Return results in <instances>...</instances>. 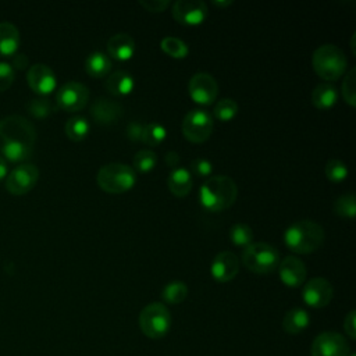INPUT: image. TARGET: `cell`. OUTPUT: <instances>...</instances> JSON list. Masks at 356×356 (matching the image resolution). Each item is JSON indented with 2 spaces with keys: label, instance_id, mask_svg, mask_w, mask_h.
Segmentation results:
<instances>
[{
  "label": "cell",
  "instance_id": "obj_39",
  "mask_svg": "<svg viewBox=\"0 0 356 356\" xmlns=\"http://www.w3.org/2000/svg\"><path fill=\"white\" fill-rule=\"evenodd\" d=\"M139 4L150 13H161L170 6V1L168 0H140Z\"/></svg>",
  "mask_w": 356,
  "mask_h": 356
},
{
  "label": "cell",
  "instance_id": "obj_6",
  "mask_svg": "<svg viewBox=\"0 0 356 356\" xmlns=\"http://www.w3.org/2000/svg\"><path fill=\"white\" fill-rule=\"evenodd\" d=\"M280 261V250L271 243L252 242L242 252L243 266L256 274H270L275 271Z\"/></svg>",
  "mask_w": 356,
  "mask_h": 356
},
{
  "label": "cell",
  "instance_id": "obj_41",
  "mask_svg": "<svg viewBox=\"0 0 356 356\" xmlns=\"http://www.w3.org/2000/svg\"><path fill=\"white\" fill-rule=\"evenodd\" d=\"M343 330L350 339H356V312L350 310L343 320Z\"/></svg>",
  "mask_w": 356,
  "mask_h": 356
},
{
  "label": "cell",
  "instance_id": "obj_27",
  "mask_svg": "<svg viewBox=\"0 0 356 356\" xmlns=\"http://www.w3.org/2000/svg\"><path fill=\"white\" fill-rule=\"evenodd\" d=\"M186 296H188V286L182 281H171L161 291V298L168 305H178L184 302Z\"/></svg>",
  "mask_w": 356,
  "mask_h": 356
},
{
  "label": "cell",
  "instance_id": "obj_3",
  "mask_svg": "<svg viewBox=\"0 0 356 356\" xmlns=\"http://www.w3.org/2000/svg\"><path fill=\"white\" fill-rule=\"evenodd\" d=\"M324 238V228L313 220L295 221L284 232L286 248L299 254H307L317 250L323 245Z\"/></svg>",
  "mask_w": 356,
  "mask_h": 356
},
{
  "label": "cell",
  "instance_id": "obj_15",
  "mask_svg": "<svg viewBox=\"0 0 356 356\" xmlns=\"http://www.w3.org/2000/svg\"><path fill=\"white\" fill-rule=\"evenodd\" d=\"M90 115L99 125H113L124 115V107L117 100L97 97L90 106Z\"/></svg>",
  "mask_w": 356,
  "mask_h": 356
},
{
  "label": "cell",
  "instance_id": "obj_23",
  "mask_svg": "<svg viewBox=\"0 0 356 356\" xmlns=\"http://www.w3.org/2000/svg\"><path fill=\"white\" fill-rule=\"evenodd\" d=\"M310 323L309 313L302 307H293L288 310L282 318V328L288 334H299L307 328Z\"/></svg>",
  "mask_w": 356,
  "mask_h": 356
},
{
  "label": "cell",
  "instance_id": "obj_44",
  "mask_svg": "<svg viewBox=\"0 0 356 356\" xmlns=\"http://www.w3.org/2000/svg\"><path fill=\"white\" fill-rule=\"evenodd\" d=\"M7 163L6 159L3 156H0V181L7 175Z\"/></svg>",
  "mask_w": 356,
  "mask_h": 356
},
{
  "label": "cell",
  "instance_id": "obj_11",
  "mask_svg": "<svg viewBox=\"0 0 356 356\" xmlns=\"http://www.w3.org/2000/svg\"><path fill=\"white\" fill-rule=\"evenodd\" d=\"M39 170L35 164L24 163L6 177V189L13 195H25L36 185Z\"/></svg>",
  "mask_w": 356,
  "mask_h": 356
},
{
  "label": "cell",
  "instance_id": "obj_34",
  "mask_svg": "<svg viewBox=\"0 0 356 356\" xmlns=\"http://www.w3.org/2000/svg\"><path fill=\"white\" fill-rule=\"evenodd\" d=\"M236 113H238V103L229 97L218 100L213 108L214 117L220 121H229L236 115Z\"/></svg>",
  "mask_w": 356,
  "mask_h": 356
},
{
  "label": "cell",
  "instance_id": "obj_5",
  "mask_svg": "<svg viewBox=\"0 0 356 356\" xmlns=\"http://www.w3.org/2000/svg\"><path fill=\"white\" fill-rule=\"evenodd\" d=\"M97 185L107 193H124L136 184V172L124 163H108L100 167L96 175Z\"/></svg>",
  "mask_w": 356,
  "mask_h": 356
},
{
  "label": "cell",
  "instance_id": "obj_20",
  "mask_svg": "<svg viewBox=\"0 0 356 356\" xmlns=\"http://www.w3.org/2000/svg\"><path fill=\"white\" fill-rule=\"evenodd\" d=\"M167 186L172 195L178 197L186 196L193 186V179L191 172L184 167L172 168L167 178Z\"/></svg>",
  "mask_w": 356,
  "mask_h": 356
},
{
  "label": "cell",
  "instance_id": "obj_43",
  "mask_svg": "<svg viewBox=\"0 0 356 356\" xmlns=\"http://www.w3.org/2000/svg\"><path fill=\"white\" fill-rule=\"evenodd\" d=\"M26 65H28V58H26L25 54H14L13 64H11V67H13L14 70H15V68L22 70V68H25Z\"/></svg>",
  "mask_w": 356,
  "mask_h": 356
},
{
  "label": "cell",
  "instance_id": "obj_36",
  "mask_svg": "<svg viewBox=\"0 0 356 356\" xmlns=\"http://www.w3.org/2000/svg\"><path fill=\"white\" fill-rule=\"evenodd\" d=\"M342 96L345 99V102L350 106L355 107L356 106V70L350 68L346 74H345V79L342 82Z\"/></svg>",
  "mask_w": 356,
  "mask_h": 356
},
{
  "label": "cell",
  "instance_id": "obj_18",
  "mask_svg": "<svg viewBox=\"0 0 356 356\" xmlns=\"http://www.w3.org/2000/svg\"><path fill=\"white\" fill-rule=\"evenodd\" d=\"M239 273V260L235 253L222 250L217 253L210 266V274L217 282H228Z\"/></svg>",
  "mask_w": 356,
  "mask_h": 356
},
{
  "label": "cell",
  "instance_id": "obj_12",
  "mask_svg": "<svg viewBox=\"0 0 356 356\" xmlns=\"http://www.w3.org/2000/svg\"><path fill=\"white\" fill-rule=\"evenodd\" d=\"M349 343L339 332L324 331L318 334L310 348L312 356H348Z\"/></svg>",
  "mask_w": 356,
  "mask_h": 356
},
{
  "label": "cell",
  "instance_id": "obj_2",
  "mask_svg": "<svg viewBox=\"0 0 356 356\" xmlns=\"http://www.w3.org/2000/svg\"><path fill=\"white\" fill-rule=\"evenodd\" d=\"M238 196V186L228 175L207 178L199 189V202L209 211H222L234 204Z\"/></svg>",
  "mask_w": 356,
  "mask_h": 356
},
{
  "label": "cell",
  "instance_id": "obj_4",
  "mask_svg": "<svg viewBox=\"0 0 356 356\" xmlns=\"http://www.w3.org/2000/svg\"><path fill=\"white\" fill-rule=\"evenodd\" d=\"M312 65L320 78L325 81H337L345 74L348 60L338 46L325 43L314 50Z\"/></svg>",
  "mask_w": 356,
  "mask_h": 356
},
{
  "label": "cell",
  "instance_id": "obj_42",
  "mask_svg": "<svg viewBox=\"0 0 356 356\" xmlns=\"http://www.w3.org/2000/svg\"><path fill=\"white\" fill-rule=\"evenodd\" d=\"M179 160H181V157H179L178 152H174V150L167 152L165 156H164V161H165L167 165L171 167V168H177L178 164H179Z\"/></svg>",
  "mask_w": 356,
  "mask_h": 356
},
{
  "label": "cell",
  "instance_id": "obj_33",
  "mask_svg": "<svg viewBox=\"0 0 356 356\" xmlns=\"http://www.w3.org/2000/svg\"><path fill=\"white\" fill-rule=\"evenodd\" d=\"M26 110L35 118H46L54 111V106L47 97H33L26 103Z\"/></svg>",
  "mask_w": 356,
  "mask_h": 356
},
{
  "label": "cell",
  "instance_id": "obj_28",
  "mask_svg": "<svg viewBox=\"0 0 356 356\" xmlns=\"http://www.w3.org/2000/svg\"><path fill=\"white\" fill-rule=\"evenodd\" d=\"M160 47L165 54H168L172 58H184L189 51L186 43L182 39L174 36L163 38L160 42Z\"/></svg>",
  "mask_w": 356,
  "mask_h": 356
},
{
  "label": "cell",
  "instance_id": "obj_16",
  "mask_svg": "<svg viewBox=\"0 0 356 356\" xmlns=\"http://www.w3.org/2000/svg\"><path fill=\"white\" fill-rule=\"evenodd\" d=\"M26 82L33 92L42 96L51 93L57 85L53 70L49 65L40 63L29 67L26 72Z\"/></svg>",
  "mask_w": 356,
  "mask_h": 356
},
{
  "label": "cell",
  "instance_id": "obj_25",
  "mask_svg": "<svg viewBox=\"0 0 356 356\" xmlns=\"http://www.w3.org/2000/svg\"><path fill=\"white\" fill-rule=\"evenodd\" d=\"M85 70L92 78H103L111 71V60L102 51H93L85 60Z\"/></svg>",
  "mask_w": 356,
  "mask_h": 356
},
{
  "label": "cell",
  "instance_id": "obj_30",
  "mask_svg": "<svg viewBox=\"0 0 356 356\" xmlns=\"http://www.w3.org/2000/svg\"><path fill=\"white\" fill-rule=\"evenodd\" d=\"M157 163V154L153 150L142 149L135 153L132 160V168L136 172H149Z\"/></svg>",
  "mask_w": 356,
  "mask_h": 356
},
{
  "label": "cell",
  "instance_id": "obj_9",
  "mask_svg": "<svg viewBox=\"0 0 356 356\" xmlns=\"http://www.w3.org/2000/svg\"><path fill=\"white\" fill-rule=\"evenodd\" d=\"M89 100V89L81 82H67L56 93L57 107L64 111H79Z\"/></svg>",
  "mask_w": 356,
  "mask_h": 356
},
{
  "label": "cell",
  "instance_id": "obj_24",
  "mask_svg": "<svg viewBox=\"0 0 356 356\" xmlns=\"http://www.w3.org/2000/svg\"><path fill=\"white\" fill-rule=\"evenodd\" d=\"M338 90L331 83H318L312 92V103L318 110H328L338 102Z\"/></svg>",
  "mask_w": 356,
  "mask_h": 356
},
{
  "label": "cell",
  "instance_id": "obj_17",
  "mask_svg": "<svg viewBox=\"0 0 356 356\" xmlns=\"http://www.w3.org/2000/svg\"><path fill=\"white\" fill-rule=\"evenodd\" d=\"M278 275L284 285L289 288H298L300 286L306 277H307V268L303 260H300L296 256H286L284 257L278 264Z\"/></svg>",
  "mask_w": 356,
  "mask_h": 356
},
{
  "label": "cell",
  "instance_id": "obj_10",
  "mask_svg": "<svg viewBox=\"0 0 356 356\" xmlns=\"http://www.w3.org/2000/svg\"><path fill=\"white\" fill-rule=\"evenodd\" d=\"M188 93L195 103L209 106L217 99L218 83L213 75L207 72H196L188 82Z\"/></svg>",
  "mask_w": 356,
  "mask_h": 356
},
{
  "label": "cell",
  "instance_id": "obj_7",
  "mask_svg": "<svg viewBox=\"0 0 356 356\" xmlns=\"http://www.w3.org/2000/svg\"><path fill=\"white\" fill-rule=\"evenodd\" d=\"M140 331L150 339L165 337L171 327V314L165 305L153 302L145 306L139 314Z\"/></svg>",
  "mask_w": 356,
  "mask_h": 356
},
{
  "label": "cell",
  "instance_id": "obj_22",
  "mask_svg": "<svg viewBox=\"0 0 356 356\" xmlns=\"http://www.w3.org/2000/svg\"><path fill=\"white\" fill-rule=\"evenodd\" d=\"M19 46L18 28L11 22H0V57H10Z\"/></svg>",
  "mask_w": 356,
  "mask_h": 356
},
{
  "label": "cell",
  "instance_id": "obj_35",
  "mask_svg": "<svg viewBox=\"0 0 356 356\" xmlns=\"http://www.w3.org/2000/svg\"><path fill=\"white\" fill-rule=\"evenodd\" d=\"M325 177L331 181V182H342L346 179L349 170L348 165L338 160V159H331L327 164H325Z\"/></svg>",
  "mask_w": 356,
  "mask_h": 356
},
{
  "label": "cell",
  "instance_id": "obj_46",
  "mask_svg": "<svg viewBox=\"0 0 356 356\" xmlns=\"http://www.w3.org/2000/svg\"><path fill=\"white\" fill-rule=\"evenodd\" d=\"M350 356H355V355H350Z\"/></svg>",
  "mask_w": 356,
  "mask_h": 356
},
{
  "label": "cell",
  "instance_id": "obj_21",
  "mask_svg": "<svg viewBox=\"0 0 356 356\" xmlns=\"http://www.w3.org/2000/svg\"><path fill=\"white\" fill-rule=\"evenodd\" d=\"M104 86L113 96H127L134 90L135 81L127 71H114L106 79Z\"/></svg>",
  "mask_w": 356,
  "mask_h": 356
},
{
  "label": "cell",
  "instance_id": "obj_13",
  "mask_svg": "<svg viewBox=\"0 0 356 356\" xmlns=\"http://www.w3.org/2000/svg\"><path fill=\"white\" fill-rule=\"evenodd\" d=\"M172 17L182 25H200L209 14L207 4L202 0H177L171 8Z\"/></svg>",
  "mask_w": 356,
  "mask_h": 356
},
{
  "label": "cell",
  "instance_id": "obj_31",
  "mask_svg": "<svg viewBox=\"0 0 356 356\" xmlns=\"http://www.w3.org/2000/svg\"><path fill=\"white\" fill-rule=\"evenodd\" d=\"M229 239L238 248H246L253 241V231L248 224L236 222L229 228Z\"/></svg>",
  "mask_w": 356,
  "mask_h": 356
},
{
  "label": "cell",
  "instance_id": "obj_38",
  "mask_svg": "<svg viewBox=\"0 0 356 356\" xmlns=\"http://www.w3.org/2000/svg\"><path fill=\"white\" fill-rule=\"evenodd\" d=\"M191 170L197 177H209L213 172V164L207 159H193L191 163Z\"/></svg>",
  "mask_w": 356,
  "mask_h": 356
},
{
  "label": "cell",
  "instance_id": "obj_1",
  "mask_svg": "<svg viewBox=\"0 0 356 356\" xmlns=\"http://www.w3.org/2000/svg\"><path fill=\"white\" fill-rule=\"evenodd\" d=\"M36 129L22 115H8L0 120V153L13 163H21L32 156Z\"/></svg>",
  "mask_w": 356,
  "mask_h": 356
},
{
  "label": "cell",
  "instance_id": "obj_19",
  "mask_svg": "<svg viewBox=\"0 0 356 356\" xmlns=\"http://www.w3.org/2000/svg\"><path fill=\"white\" fill-rule=\"evenodd\" d=\"M107 53L118 61L129 60L135 53V40L131 35L120 32L107 40Z\"/></svg>",
  "mask_w": 356,
  "mask_h": 356
},
{
  "label": "cell",
  "instance_id": "obj_8",
  "mask_svg": "<svg viewBox=\"0 0 356 356\" xmlns=\"http://www.w3.org/2000/svg\"><path fill=\"white\" fill-rule=\"evenodd\" d=\"M181 128L189 142L202 143L207 140L213 132V118L206 110L193 108L184 117Z\"/></svg>",
  "mask_w": 356,
  "mask_h": 356
},
{
  "label": "cell",
  "instance_id": "obj_40",
  "mask_svg": "<svg viewBox=\"0 0 356 356\" xmlns=\"http://www.w3.org/2000/svg\"><path fill=\"white\" fill-rule=\"evenodd\" d=\"M127 136L134 140V142H140L142 140V134H143V125L139 121H131L127 125Z\"/></svg>",
  "mask_w": 356,
  "mask_h": 356
},
{
  "label": "cell",
  "instance_id": "obj_14",
  "mask_svg": "<svg viewBox=\"0 0 356 356\" xmlns=\"http://www.w3.org/2000/svg\"><path fill=\"white\" fill-rule=\"evenodd\" d=\"M334 296V288L328 280L323 277H314L309 280L302 289L303 302L314 309L325 307Z\"/></svg>",
  "mask_w": 356,
  "mask_h": 356
},
{
  "label": "cell",
  "instance_id": "obj_29",
  "mask_svg": "<svg viewBox=\"0 0 356 356\" xmlns=\"http://www.w3.org/2000/svg\"><path fill=\"white\" fill-rule=\"evenodd\" d=\"M167 138V129L159 122H149L143 125L142 140L149 146H159Z\"/></svg>",
  "mask_w": 356,
  "mask_h": 356
},
{
  "label": "cell",
  "instance_id": "obj_37",
  "mask_svg": "<svg viewBox=\"0 0 356 356\" xmlns=\"http://www.w3.org/2000/svg\"><path fill=\"white\" fill-rule=\"evenodd\" d=\"M15 78V70L10 63L0 61V92L7 90Z\"/></svg>",
  "mask_w": 356,
  "mask_h": 356
},
{
  "label": "cell",
  "instance_id": "obj_26",
  "mask_svg": "<svg viewBox=\"0 0 356 356\" xmlns=\"http://www.w3.org/2000/svg\"><path fill=\"white\" fill-rule=\"evenodd\" d=\"M64 131H65V135L72 142H79L88 136V134L90 131V125L85 117L74 115L67 120Z\"/></svg>",
  "mask_w": 356,
  "mask_h": 356
},
{
  "label": "cell",
  "instance_id": "obj_45",
  "mask_svg": "<svg viewBox=\"0 0 356 356\" xmlns=\"http://www.w3.org/2000/svg\"><path fill=\"white\" fill-rule=\"evenodd\" d=\"M213 4L217 6V7H222V8H224V7L231 6L232 1H231V0H224V1H217V0H216V1H213Z\"/></svg>",
  "mask_w": 356,
  "mask_h": 356
},
{
  "label": "cell",
  "instance_id": "obj_32",
  "mask_svg": "<svg viewBox=\"0 0 356 356\" xmlns=\"http://www.w3.org/2000/svg\"><path fill=\"white\" fill-rule=\"evenodd\" d=\"M332 210L337 216L345 218H353L356 214V197L353 193H345L337 197L332 204Z\"/></svg>",
  "mask_w": 356,
  "mask_h": 356
}]
</instances>
